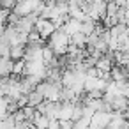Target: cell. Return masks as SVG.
<instances>
[{
	"label": "cell",
	"instance_id": "3957f363",
	"mask_svg": "<svg viewBox=\"0 0 129 129\" xmlns=\"http://www.w3.org/2000/svg\"><path fill=\"white\" fill-rule=\"evenodd\" d=\"M37 4H39V0H16V4L11 11H14L18 16H25L28 13H34Z\"/></svg>",
	"mask_w": 129,
	"mask_h": 129
},
{
	"label": "cell",
	"instance_id": "7a4b0ae2",
	"mask_svg": "<svg viewBox=\"0 0 129 129\" xmlns=\"http://www.w3.org/2000/svg\"><path fill=\"white\" fill-rule=\"evenodd\" d=\"M34 28L39 32V36H41V39H48L50 36H51V32L57 28L55 25H53V21L51 20H48V18H37V21L34 23Z\"/></svg>",
	"mask_w": 129,
	"mask_h": 129
},
{
	"label": "cell",
	"instance_id": "277c9868",
	"mask_svg": "<svg viewBox=\"0 0 129 129\" xmlns=\"http://www.w3.org/2000/svg\"><path fill=\"white\" fill-rule=\"evenodd\" d=\"M111 118V111H95L90 118V127H106Z\"/></svg>",
	"mask_w": 129,
	"mask_h": 129
},
{
	"label": "cell",
	"instance_id": "6da1fadb",
	"mask_svg": "<svg viewBox=\"0 0 129 129\" xmlns=\"http://www.w3.org/2000/svg\"><path fill=\"white\" fill-rule=\"evenodd\" d=\"M67 44H69V36L64 30H60V28H55L51 32V36L48 37V46L53 50L55 55L67 53Z\"/></svg>",
	"mask_w": 129,
	"mask_h": 129
},
{
	"label": "cell",
	"instance_id": "8992f818",
	"mask_svg": "<svg viewBox=\"0 0 129 129\" xmlns=\"http://www.w3.org/2000/svg\"><path fill=\"white\" fill-rule=\"evenodd\" d=\"M43 101H44V97H43V94H41V92H37L36 88H34V90H30V92L27 94V104H30V106H34V108H36L37 104H41Z\"/></svg>",
	"mask_w": 129,
	"mask_h": 129
},
{
	"label": "cell",
	"instance_id": "52a82bcc",
	"mask_svg": "<svg viewBox=\"0 0 129 129\" xmlns=\"http://www.w3.org/2000/svg\"><path fill=\"white\" fill-rule=\"evenodd\" d=\"M85 41H87V36L81 34V32H74V34L69 36V43L74 44V46H78V48H85V46H87Z\"/></svg>",
	"mask_w": 129,
	"mask_h": 129
},
{
	"label": "cell",
	"instance_id": "5b68a950",
	"mask_svg": "<svg viewBox=\"0 0 129 129\" xmlns=\"http://www.w3.org/2000/svg\"><path fill=\"white\" fill-rule=\"evenodd\" d=\"M23 53H25V44H18V43H14V44L9 46V57H11L13 60L23 58Z\"/></svg>",
	"mask_w": 129,
	"mask_h": 129
},
{
	"label": "cell",
	"instance_id": "ba28073f",
	"mask_svg": "<svg viewBox=\"0 0 129 129\" xmlns=\"http://www.w3.org/2000/svg\"><path fill=\"white\" fill-rule=\"evenodd\" d=\"M14 4H16V0H0V6H2V9H13L14 7Z\"/></svg>",
	"mask_w": 129,
	"mask_h": 129
}]
</instances>
